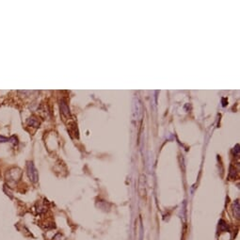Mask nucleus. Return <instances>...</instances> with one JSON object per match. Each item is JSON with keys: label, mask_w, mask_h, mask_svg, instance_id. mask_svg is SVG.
Returning <instances> with one entry per match:
<instances>
[{"label": "nucleus", "mask_w": 240, "mask_h": 240, "mask_svg": "<svg viewBox=\"0 0 240 240\" xmlns=\"http://www.w3.org/2000/svg\"><path fill=\"white\" fill-rule=\"evenodd\" d=\"M233 214H235V216L239 218V216H240V210H239V203L238 200L233 203Z\"/></svg>", "instance_id": "obj_3"}, {"label": "nucleus", "mask_w": 240, "mask_h": 240, "mask_svg": "<svg viewBox=\"0 0 240 240\" xmlns=\"http://www.w3.org/2000/svg\"><path fill=\"white\" fill-rule=\"evenodd\" d=\"M60 108H61V111L63 114H68V111H69V109L67 107V105H66V103H64L62 102L60 104Z\"/></svg>", "instance_id": "obj_4"}, {"label": "nucleus", "mask_w": 240, "mask_h": 240, "mask_svg": "<svg viewBox=\"0 0 240 240\" xmlns=\"http://www.w3.org/2000/svg\"><path fill=\"white\" fill-rule=\"evenodd\" d=\"M28 175L31 182L36 183L38 181V171L32 162H28Z\"/></svg>", "instance_id": "obj_1"}, {"label": "nucleus", "mask_w": 240, "mask_h": 240, "mask_svg": "<svg viewBox=\"0 0 240 240\" xmlns=\"http://www.w3.org/2000/svg\"><path fill=\"white\" fill-rule=\"evenodd\" d=\"M139 192L140 196L145 195V177L143 175H141L139 177Z\"/></svg>", "instance_id": "obj_2"}]
</instances>
